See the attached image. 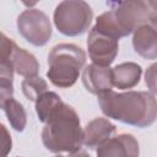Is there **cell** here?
<instances>
[{"label":"cell","instance_id":"ffe728a7","mask_svg":"<svg viewBox=\"0 0 157 157\" xmlns=\"http://www.w3.org/2000/svg\"><path fill=\"white\" fill-rule=\"evenodd\" d=\"M67 157H91L85 150H78V151H75V152H71Z\"/></svg>","mask_w":157,"mask_h":157},{"label":"cell","instance_id":"7c38bea8","mask_svg":"<svg viewBox=\"0 0 157 157\" xmlns=\"http://www.w3.org/2000/svg\"><path fill=\"white\" fill-rule=\"evenodd\" d=\"M142 67L134 61L118 64L112 69V82L118 90H129L139 85Z\"/></svg>","mask_w":157,"mask_h":157},{"label":"cell","instance_id":"ba28073f","mask_svg":"<svg viewBox=\"0 0 157 157\" xmlns=\"http://www.w3.org/2000/svg\"><path fill=\"white\" fill-rule=\"evenodd\" d=\"M96 153L97 157H139L140 146L134 135L120 134L99 146Z\"/></svg>","mask_w":157,"mask_h":157},{"label":"cell","instance_id":"e0dca14e","mask_svg":"<svg viewBox=\"0 0 157 157\" xmlns=\"http://www.w3.org/2000/svg\"><path fill=\"white\" fill-rule=\"evenodd\" d=\"M12 150V137L7 128L0 123V157H7Z\"/></svg>","mask_w":157,"mask_h":157},{"label":"cell","instance_id":"5b68a950","mask_svg":"<svg viewBox=\"0 0 157 157\" xmlns=\"http://www.w3.org/2000/svg\"><path fill=\"white\" fill-rule=\"evenodd\" d=\"M93 20L92 7L82 0H65L54 10L53 21L56 29L67 37L83 34Z\"/></svg>","mask_w":157,"mask_h":157},{"label":"cell","instance_id":"30bf717a","mask_svg":"<svg viewBox=\"0 0 157 157\" xmlns=\"http://www.w3.org/2000/svg\"><path fill=\"white\" fill-rule=\"evenodd\" d=\"M117 126L107 118H96L83 128V145L90 150H97L114 136Z\"/></svg>","mask_w":157,"mask_h":157},{"label":"cell","instance_id":"d6986e66","mask_svg":"<svg viewBox=\"0 0 157 157\" xmlns=\"http://www.w3.org/2000/svg\"><path fill=\"white\" fill-rule=\"evenodd\" d=\"M145 82L147 85V87L150 88V93H152L153 96L156 94V64H152L146 74H145Z\"/></svg>","mask_w":157,"mask_h":157},{"label":"cell","instance_id":"5bb4252c","mask_svg":"<svg viewBox=\"0 0 157 157\" xmlns=\"http://www.w3.org/2000/svg\"><path fill=\"white\" fill-rule=\"evenodd\" d=\"M5 110V114H6V118L11 125V128L16 131H23L25 128H26V124H27V114H26V110L23 108V105L11 98L10 101H7L2 108Z\"/></svg>","mask_w":157,"mask_h":157},{"label":"cell","instance_id":"4fadbf2b","mask_svg":"<svg viewBox=\"0 0 157 157\" xmlns=\"http://www.w3.org/2000/svg\"><path fill=\"white\" fill-rule=\"evenodd\" d=\"M11 61L15 72L23 76L25 78L38 75L39 63L36 59V56L32 53L27 52L26 49H22L16 45L11 56Z\"/></svg>","mask_w":157,"mask_h":157},{"label":"cell","instance_id":"7402d4cb","mask_svg":"<svg viewBox=\"0 0 157 157\" xmlns=\"http://www.w3.org/2000/svg\"><path fill=\"white\" fill-rule=\"evenodd\" d=\"M55 157H65V156H61V155H59V156H55Z\"/></svg>","mask_w":157,"mask_h":157},{"label":"cell","instance_id":"52a82bcc","mask_svg":"<svg viewBox=\"0 0 157 157\" xmlns=\"http://www.w3.org/2000/svg\"><path fill=\"white\" fill-rule=\"evenodd\" d=\"M87 49L92 64L108 67L118 55L119 40L92 27L87 37Z\"/></svg>","mask_w":157,"mask_h":157},{"label":"cell","instance_id":"9a60e30c","mask_svg":"<svg viewBox=\"0 0 157 157\" xmlns=\"http://www.w3.org/2000/svg\"><path fill=\"white\" fill-rule=\"evenodd\" d=\"M63 103L59 94L52 91H47L36 99V113L39 121L45 123L54 109Z\"/></svg>","mask_w":157,"mask_h":157},{"label":"cell","instance_id":"8992f818","mask_svg":"<svg viewBox=\"0 0 157 157\" xmlns=\"http://www.w3.org/2000/svg\"><path fill=\"white\" fill-rule=\"evenodd\" d=\"M18 33L32 45H45L53 33L49 17L39 9H27L21 12L16 21Z\"/></svg>","mask_w":157,"mask_h":157},{"label":"cell","instance_id":"6da1fadb","mask_svg":"<svg viewBox=\"0 0 157 157\" xmlns=\"http://www.w3.org/2000/svg\"><path fill=\"white\" fill-rule=\"evenodd\" d=\"M98 97L102 113L114 120L137 128L152 125L157 115L156 96L148 91H107Z\"/></svg>","mask_w":157,"mask_h":157},{"label":"cell","instance_id":"9c48e42d","mask_svg":"<svg viewBox=\"0 0 157 157\" xmlns=\"http://www.w3.org/2000/svg\"><path fill=\"white\" fill-rule=\"evenodd\" d=\"M82 83L85 88L96 96H99L113 88L112 69L94 64L86 65L82 71Z\"/></svg>","mask_w":157,"mask_h":157},{"label":"cell","instance_id":"7a4b0ae2","mask_svg":"<svg viewBox=\"0 0 157 157\" xmlns=\"http://www.w3.org/2000/svg\"><path fill=\"white\" fill-rule=\"evenodd\" d=\"M110 10L99 15L93 26L97 31L118 40L128 37L144 25H157V2L129 0L109 2Z\"/></svg>","mask_w":157,"mask_h":157},{"label":"cell","instance_id":"277c9868","mask_svg":"<svg viewBox=\"0 0 157 157\" xmlns=\"http://www.w3.org/2000/svg\"><path fill=\"white\" fill-rule=\"evenodd\" d=\"M86 64L85 50L72 43H60L48 54L47 77L59 88H69L75 85Z\"/></svg>","mask_w":157,"mask_h":157},{"label":"cell","instance_id":"2e32d148","mask_svg":"<svg viewBox=\"0 0 157 157\" xmlns=\"http://www.w3.org/2000/svg\"><path fill=\"white\" fill-rule=\"evenodd\" d=\"M21 90L27 99L36 102V99L39 96H42L43 93H45L48 91V82L38 75L26 77L21 82Z\"/></svg>","mask_w":157,"mask_h":157},{"label":"cell","instance_id":"ac0fdd59","mask_svg":"<svg viewBox=\"0 0 157 157\" xmlns=\"http://www.w3.org/2000/svg\"><path fill=\"white\" fill-rule=\"evenodd\" d=\"M13 81L0 80V108H4L5 103L13 97Z\"/></svg>","mask_w":157,"mask_h":157},{"label":"cell","instance_id":"44dd1931","mask_svg":"<svg viewBox=\"0 0 157 157\" xmlns=\"http://www.w3.org/2000/svg\"><path fill=\"white\" fill-rule=\"evenodd\" d=\"M7 39H9V37H6L2 32H0V48H1L6 42H7Z\"/></svg>","mask_w":157,"mask_h":157},{"label":"cell","instance_id":"8fae6325","mask_svg":"<svg viewBox=\"0 0 157 157\" xmlns=\"http://www.w3.org/2000/svg\"><path fill=\"white\" fill-rule=\"evenodd\" d=\"M134 50L144 59L155 60L157 58V34L156 26L144 25L134 31Z\"/></svg>","mask_w":157,"mask_h":157},{"label":"cell","instance_id":"3957f363","mask_svg":"<svg viewBox=\"0 0 157 157\" xmlns=\"http://www.w3.org/2000/svg\"><path fill=\"white\" fill-rule=\"evenodd\" d=\"M42 142L54 153L75 152L83 145V129L75 108L66 103L58 105L44 123Z\"/></svg>","mask_w":157,"mask_h":157}]
</instances>
